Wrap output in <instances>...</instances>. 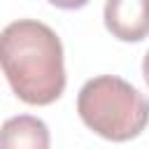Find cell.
Segmentation results:
<instances>
[{
	"label": "cell",
	"instance_id": "obj_1",
	"mask_svg": "<svg viewBox=\"0 0 149 149\" xmlns=\"http://www.w3.org/2000/svg\"><path fill=\"white\" fill-rule=\"evenodd\" d=\"M0 68L28 105H51L65 91L63 44L42 21L19 19L0 33Z\"/></svg>",
	"mask_w": 149,
	"mask_h": 149
},
{
	"label": "cell",
	"instance_id": "obj_2",
	"mask_svg": "<svg viewBox=\"0 0 149 149\" xmlns=\"http://www.w3.org/2000/svg\"><path fill=\"white\" fill-rule=\"evenodd\" d=\"M77 112L86 128L112 142L133 140L149 123L144 93L114 74L88 79L77 95Z\"/></svg>",
	"mask_w": 149,
	"mask_h": 149
},
{
	"label": "cell",
	"instance_id": "obj_3",
	"mask_svg": "<svg viewBox=\"0 0 149 149\" xmlns=\"http://www.w3.org/2000/svg\"><path fill=\"white\" fill-rule=\"evenodd\" d=\"M102 16L121 42H142L149 35V0H107Z\"/></svg>",
	"mask_w": 149,
	"mask_h": 149
},
{
	"label": "cell",
	"instance_id": "obj_5",
	"mask_svg": "<svg viewBox=\"0 0 149 149\" xmlns=\"http://www.w3.org/2000/svg\"><path fill=\"white\" fill-rule=\"evenodd\" d=\"M49 2L61 7V9H81L88 0H49Z\"/></svg>",
	"mask_w": 149,
	"mask_h": 149
},
{
	"label": "cell",
	"instance_id": "obj_6",
	"mask_svg": "<svg viewBox=\"0 0 149 149\" xmlns=\"http://www.w3.org/2000/svg\"><path fill=\"white\" fill-rule=\"evenodd\" d=\"M142 74H144V81H147V86H149V51H147V56H144V61H142Z\"/></svg>",
	"mask_w": 149,
	"mask_h": 149
},
{
	"label": "cell",
	"instance_id": "obj_4",
	"mask_svg": "<svg viewBox=\"0 0 149 149\" xmlns=\"http://www.w3.org/2000/svg\"><path fill=\"white\" fill-rule=\"evenodd\" d=\"M47 149L49 147V128L42 119L21 114L12 116L0 128V149Z\"/></svg>",
	"mask_w": 149,
	"mask_h": 149
}]
</instances>
